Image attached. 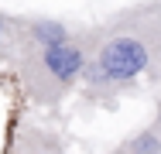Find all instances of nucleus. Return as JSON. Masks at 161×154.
Returning <instances> with one entry per match:
<instances>
[{
	"instance_id": "obj_1",
	"label": "nucleus",
	"mask_w": 161,
	"mask_h": 154,
	"mask_svg": "<svg viewBox=\"0 0 161 154\" xmlns=\"http://www.w3.org/2000/svg\"><path fill=\"white\" fill-rule=\"evenodd\" d=\"M89 28H72L45 14H10L7 75L31 106L52 110L82 86Z\"/></svg>"
},
{
	"instance_id": "obj_2",
	"label": "nucleus",
	"mask_w": 161,
	"mask_h": 154,
	"mask_svg": "<svg viewBox=\"0 0 161 154\" xmlns=\"http://www.w3.org/2000/svg\"><path fill=\"white\" fill-rule=\"evenodd\" d=\"M161 62V0H141L89 28L82 96L117 103L137 82H147Z\"/></svg>"
},
{
	"instance_id": "obj_3",
	"label": "nucleus",
	"mask_w": 161,
	"mask_h": 154,
	"mask_svg": "<svg viewBox=\"0 0 161 154\" xmlns=\"http://www.w3.org/2000/svg\"><path fill=\"white\" fill-rule=\"evenodd\" d=\"M0 154H69V144L55 127L38 123V120H24L21 113H14Z\"/></svg>"
},
{
	"instance_id": "obj_4",
	"label": "nucleus",
	"mask_w": 161,
	"mask_h": 154,
	"mask_svg": "<svg viewBox=\"0 0 161 154\" xmlns=\"http://www.w3.org/2000/svg\"><path fill=\"white\" fill-rule=\"evenodd\" d=\"M127 154H161V123L151 120L147 127L134 130L127 140H124Z\"/></svg>"
},
{
	"instance_id": "obj_5",
	"label": "nucleus",
	"mask_w": 161,
	"mask_h": 154,
	"mask_svg": "<svg viewBox=\"0 0 161 154\" xmlns=\"http://www.w3.org/2000/svg\"><path fill=\"white\" fill-rule=\"evenodd\" d=\"M147 82H151V86H158V89H161V62H158V69L151 72V79H147Z\"/></svg>"
},
{
	"instance_id": "obj_6",
	"label": "nucleus",
	"mask_w": 161,
	"mask_h": 154,
	"mask_svg": "<svg viewBox=\"0 0 161 154\" xmlns=\"http://www.w3.org/2000/svg\"><path fill=\"white\" fill-rule=\"evenodd\" d=\"M110 154H127V147H124V144H117V147H113Z\"/></svg>"
},
{
	"instance_id": "obj_7",
	"label": "nucleus",
	"mask_w": 161,
	"mask_h": 154,
	"mask_svg": "<svg viewBox=\"0 0 161 154\" xmlns=\"http://www.w3.org/2000/svg\"><path fill=\"white\" fill-rule=\"evenodd\" d=\"M154 120L161 123V96H158V113H154Z\"/></svg>"
}]
</instances>
